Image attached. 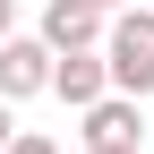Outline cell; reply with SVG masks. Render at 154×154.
<instances>
[{"label":"cell","mask_w":154,"mask_h":154,"mask_svg":"<svg viewBox=\"0 0 154 154\" xmlns=\"http://www.w3.org/2000/svg\"><path fill=\"white\" fill-rule=\"evenodd\" d=\"M103 69H111V94H128V103L154 94V9H120V17H111Z\"/></svg>","instance_id":"cell-1"},{"label":"cell","mask_w":154,"mask_h":154,"mask_svg":"<svg viewBox=\"0 0 154 154\" xmlns=\"http://www.w3.org/2000/svg\"><path fill=\"white\" fill-rule=\"evenodd\" d=\"M34 34H43V51H51V60H60V51H103L111 9H94V0H51Z\"/></svg>","instance_id":"cell-2"},{"label":"cell","mask_w":154,"mask_h":154,"mask_svg":"<svg viewBox=\"0 0 154 154\" xmlns=\"http://www.w3.org/2000/svg\"><path fill=\"white\" fill-rule=\"evenodd\" d=\"M26 94H51L43 34H9V43H0V103H26Z\"/></svg>","instance_id":"cell-3"},{"label":"cell","mask_w":154,"mask_h":154,"mask_svg":"<svg viewBox=\"0 0 154 154\" xmlns=\"http://www.w3.org/2000/svg\"><path fill=\"white\" fill-rule=\"evenodd\" d=\"M51 94H60L69 111H94L111 94V69H103V51H60L51 60Z\"/></svg>","instance_id":"cell-4"},{"label":"cell","mask_w":154,"mask_h":154,"mask_svg":"<svg viewBox=\"0 0 154 154\" xmlns=\"http://www.w3.org/2000/svg\"><path fill=\"white\" fill-rule=\"evenodd\" d=\"M94 146H146V120H137L128 94H103V103L86 111V154H94Z\"/></svg>","instance_id":"cell-5"},{"label":"cell","mask_w":154,"mask_h":154,"mask_svg":"<svg viewBox=\"0 0 154 154\" xmlns=\"http://www.w3.org/2000/svg\"><path fill=\"white\" fill-rule=\"evenodd\" d=\"M9 154H60V146H51L43 128H17V137H9Z\"/></svg>","instance_id":"cell-6"},{"label":"cell","mask_w":154,"mask_h":154,"mask_svg":"<svg viewBox=\"0 0 154 154\" xmlns=\"http://www.w3.org/2000/svg\"><path fill=\"white\" fill-rule=\"evenodd\" d=\"M9 34H17V0H0V43H9Z\"/></svg>","instance_id":"cell-7"},{"label":"cell","mask_w":154,"mask_h":154,"mask_svg":"<svg viewBox=\"0 0 154 154\" xmlns=\"http://www.w3.org/2000/svg\"><path fill=\"white\" fill-rule=\"evenodd\" d=\"M9 137H17V111H9V103H0V154H9Z\"/></svg>","instance_id":"cell-8"},{"label":"cell","mask_w":154,"mask_h":154,"mask_svg":"<svg viewBox=\"0 0 154 154\" xmlns=\"http://www.w3.org/2000/svg\"><path fill=\"white\" fill-rule=\"evenodd\" d=\"M94 154H146V146H94Z\"/></svg>","instance_id":"cell-9"},{"label":"cell","mask_w":154,"mask_h":154,"mask_svg":"<svg viewBox=\"0 0 154 154\" xmlns=\"http://www.w3.org/2000/svg\"><path fill=\"white\" fill-rule=\"evenodd\" d=\"M94 9H120V0H94Z\"/></svg>","instance_id":"cell-10"},{"label":"cell","mask_w":154,"mask_h":154,"mask_svg":"<svg viewBox=\"0 0 154 154\" xmlns=\"http://www.w3.org/2000/svg\"><path fill=\"white\" fill-rule=\"evenodd\" d=\"M146 9H154V0H146Z\"/></svg>","instance_id":"cell-11"}]
</instances>
